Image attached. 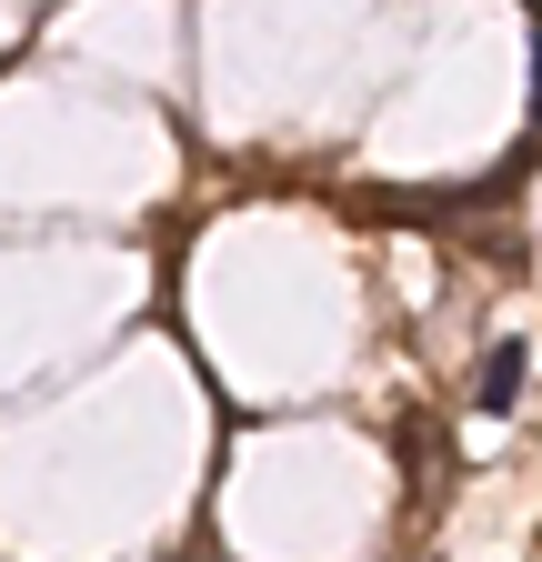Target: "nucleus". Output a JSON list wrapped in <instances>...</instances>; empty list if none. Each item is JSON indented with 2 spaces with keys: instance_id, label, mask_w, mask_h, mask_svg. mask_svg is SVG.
I'll return each instance as SVG.
<instances>
[{
  "instance_id": "f257e3e1",
  "label": "nucleus",
  "mask_w": 542,
  "mask_h": 562,
  "mask_svg": "<svg viewBox=\"0 0 542 562\" xmlns=\"http://www.w3.org/2000/svg\"><path fill=\"white\" fill-rule=\"evenodd\" d=\"M522 382H532V351H522V341H493V362H483V382H472V402H483V412H512Z\"/></svg>"
}]
</instances>
